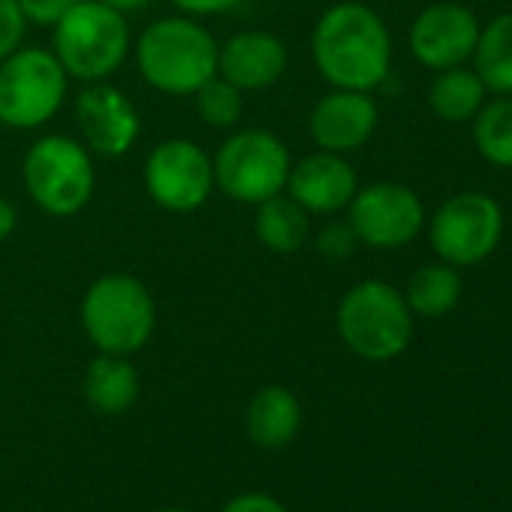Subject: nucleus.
<instances>
[{
    "instance_id": "1",
    "label": "nucleus",
    "mask_w": 512,
    "mask_h": 512,
    "mask_svg": "<svg viewBox=\"0 0 512 512\" xmlns=\"http://www.w3.org/2000/svg\"><path fill=\"white\" fill-rule=\"evenodd\" d=\"M314 64L344 91H374L392 67V40L383 19L365 4H338L314 28Z\"/></svg>"
},
{
    "instance_id": "2",
    "label": "nucleus",
    "mask_w": 512,
    "mask_h": 512,
    "mask_svg": "<svg viewBox=\"0 0 512 512\" xmlns=\"http://www.w3.org/2000/svg\"><path fill=\"white\" fill-rule=\"evenodd\" d=\"M217 55L214 37L190 19H160L136 46L139 73L163 94H196L217 76Z\"/></svg>"
},
{
    "instance_id": "3",
    "label": "nucleus",
    "mask_w": 512,
    "mask_h": 512,
    "mask_svg": "<svg viewBox=\"0 0 512 512\" xmlns=\"http://www.w3.org/2000/svg\"><path fill=\"white\" fill-rule=\"evenodd\" d=\"M338 332L356 356L386 362L407 350L413 338V314L395 287L362 281L338 305Z\"/></svg>"
},
{
    "instance_id": "4",
    "label": "nucleus",
    "mask_w": 512,
    "mask_h": 512,
    "mask_svg": "<svg viewBox=\"0 0 512 512\" xmlns=\"http://www.w3.org/2000/svg\"><path fill=\"white\" fill-rule=\"evenodd\" d=\"M130 31L124 13L106 7L103 0H82L55 25V58L82 82H103L127 55Z\"/></svg>"
},
{
    "instance_id": "5",
    "label": "nucleus",
    "mask_w": 512,
    "mask_h": 512,
    "mask_svg": "<svg viewBox=\"0 0 512 512\" xmlns=\"http://www.w3.org/2000/svg\"><path fill=\"white\" fill-rule=\"evenodd\" d=\"M82 323L97 350L127 356L154 332V299L142 281L130 275H106L85 293Z\"/></svg>"
},
{
    "instance_id": "6",
    "label": "nucleus",
    "mask_w": 512,
    "mask_h": 512,
    "mask_svg": "<svg viewBox=\"0 0 512 512\" xmlns=\"http://www.w3.org/2000/svg\"><path fill=\"white\" fill-rule=\"evenodd\" d=\"M214 184L247 205H260L278 196L290 178V151L269 130H241L229 136L214 157Z\"/></svg>"
},
{
    "instance_id": "7",
    "label": "nucleus",
    "mask_w": 512,
    "mask_h": 512,
    "mask_svg": "<svg viewBox=\"0 0 512 512\" xmlns=\"http://www.w3.org/2000/svg\"><path fill=\"white\" fill-rule=\"evenodd\" d=\"M67 97V70L52 52L16 49L0 61V121L13 130L46 124Z\"/></svg>"
},
{
    "instance_id": "8",
    "label": "nucleus",
    "mask_w": 512,
    "mask_h": 512,
    "mask_svg": "<svg viewBox=\"0 0 512 512\" xmlns=\"http://www.w3.org/2000/svg\"><path fill=\"white\" fill-rule=\"evenodd\" d=\"M25 187L43 211L76 214L94 193L91 154L70 136H46L25 157Z\"/></svg>"
},
{
    "instance_id": "9",
    "label": "nucleus",
    "mask_w": 512,
    "mask_h": 512,
    "mask_svg": "<svg viewBox=\"0 0 512 512\" xmlns=\"http://www.w3.org/2000/svg\"><path fill=\"white\" fill-rule=\"evenodd\" d=\"M431 247L443 263L464 269L497 250L503 235V211L485 193H455L431 217Z\"/></svg>"
},
{
    "instance_id": "10",
    "label": "nucleus",
    "mask_w": 512,
    "mask_h": 512,
    "mask_svg": "<svg viewBox=\"0 0 512 512\" xmlns=\"http://www.w3.org/2000/svg\"><path fill=\"white\" fill-rule=\"evenodd\" d=\"M350 226L359 241L377 250H395L410 244L425 226V208L419 196L395 181H380L356 190L350 199Z\"/></svg>"
},
{
    "instance_id": "11",
    "label": "nucleus",
    "mask_w": 512,
    "mask_h": 512,
    "mask_svg": "<svg viewBox=\"0 0 512 512\" xmlns=\"http://www.w3.org/2000/svg\"><path fill=\"white\" fill-rule=\"evenodd\" d=\"M145 184L157 205L169 211H193L211 196L214 166L196 142L166 139L145 163Z\"/></svg>"
},
{
    "instance_id": "12",
    "label": "nucleus",
    "mask_w": 512,
    "mask_h": 512,
    "mask_svg": "<svg viewBox=\"0 0 512 512\" xmlns=\"http://www.w3.org/2000/svg\"><path fill=\"white\" fill-rule=\"evenodd\" d=\"M479 40L476 16L461 4H434L422 10L410 28V52L431 70L461 67L473 58Z\"/></svg>"
},
{
    "instance_id": "13",
    "label": "nucleus",
    "mask_w": 512,
    "mask_h": 512,
    "mask_svg": "<svg viewBox=\"0 0 512 512\" xmlns=\"http://www.w3.org/2000/svg\"><path fill=\"white\" fill-rule=\"evenodd\" d=\"M76 118L88 148L103 157H121L139 139V115L124 91L112 85H91L79 94Z\"/></svg>"
},
{
    "instance_id": "14",
    "label": "nucleus",
    "mask_w": 512,
    "mask_h": 512,
    "mask_svg": "<svg viewBox=\"0 0 512 512\" xmlns=\"http://www.w3.org/2000/svg\"><path fill=\"white\" fill-rule=\"evenodd\" d=\"M377 103L368 91H344L323 97L311 112V136L323 151L347 154L362 148L377 130Z\"/></svg>"
},
{
    "instance_id": "15",
    "label": "nucleus",
    "mask_w": 512,
    "mask_h": 512,
    "mask_svg": "<svg viewBox=\"0 0 512 512\" xmlns=\"http://www.w3.org/2000/svg\"><path fill=\"white\" fill-rule=\"evenodd\" d=\"M287 187L305 211L332 214L350 205V199L359 190V178L341 154L317 151L290 169Z\"/></svg>"
},
{
    "instance_id": "16",
    "label": "nucleus",
    "mask_w": 512,
    "mask_h": 512,
    "mask_svg": "<svg viewBox=\"0 0 512 512\" xmlns=\"http://www.w3.org/2000/svg\"><path fill=\"white\" fill-rule=\"evenodd\" d=\"M287 70V49L278 37L263 31H247L232 37L217 55L220 79L238 91H260L275 85Z\"/></svg>"
},
{
    "instance_id": "17",
    "label": "nucleus",
    "mask_w": 512,
    "mask_h": 512,
    "mask_svg": "<svg viewBox=\"0 0 512 512\" xmlns=\"http://www.w3.org/2000/svg\"><path fill=\"white\" fill-rule=\"evenodd\" d=\"M302 425V410L293 392L284 386H269L253 395L247 407V431L253 443L263 449H281L287 446Z\"/></svg>"
},
{
    "instance_id": "18",
    "label": "nucleus",
    "mask_w": 512,
    "mask_h": 512,
    "mask_svg": "<svg viewBox=\"0 0 512 512\" xmlns=\"http://www.w3.org/2000/svg\"><path fill=\"white\" fill-rule=\"evenodd\" d=\"M85 395L91 407L100 413H124L127 407H133L139 395L136 368L124 356H97L85 374Z\"/></svg>"
},
{
    "instance_id": "19",
    "label": "nucleus",
    "mask_w": 512,
    "mask_h": 512,
    "mask_svg": "<svg viewBox=\"0 0 512 512\" xmlns=\"http://www.w3.org/2000/svg\"><path fill=\"white\" fill-rule=\"evenodd\" d=\"M308 211L293 196H272L256 211V238L275 253H296L308 241Z\"/></svg>"
},
{
    "instance_id": "20",
    "label": "nucleus",
    "mask_w": 512,
    "mask_h": 512,
    "mask_svg": "<svg viewBox=\"0 0 512 512\" xmlns=\"http://www.w3.org/2000/svg\"><path fill=\"white\" fill-rule=\"evenodd\" d=\"M473 61L485 91L500 97L512 94V13L497 16L488 28H479Z\"/></svg>"
},
{
    "instance_id": "21",
    "label": "nucleus",
    "mask_w": 512,
    "mask_h": 512,
    "mask_svg": "<svg viewBox=\"0 0 512 512\" xmlns=\"http://www.w3.org/2000/svg\"><path fill=\"white\" fill-rule=\"evenodd\" d=\"M458 299H461V275L449 263L419 266L404 293L410 314L431 317V320L449 314L458 305Z\"/></svg>"
},
{
    "instance_id": "22",
    "label": "nucleus",
    "mask_w": 512,
    "mask_h": 512,
    "mask_svg": "<svg viewBox=\"0 0 512 512\" xmlns=\"http://www.w3.org/2000/svg\"><path fill=\"white\" fill-rule=\"evenodd\" d=\"M485 103V85L476 70L449 67L431 82L428 106L443 121H470Z\"/></svg>"
},
{
    "instance_id": "23",
    "label": "nucleus",
    "mask_w": 512,
    "mask_h": 512,
    "mask_svg": "<svg viewBox=\"0 0 512 512\" xmlns=\"http://www.w3.org/2000/svg\"><path fill=\"white\" fill-rule=\"evenodd\" d=\"M473 142L491 166L512 169V100L482 103L473 121Z\"/></svg>"
},
{
    "instance_id": "24",
    "label": "nucleus",
    "mask_w": 512,
    "mask_h": 512,
    "mask_svg": "<svg viewBox=\"0 0 512 512\" xmlns=\"http://www.w3.org/2000/svg\"><path fill=\"white\" fill-rule=\"evenodd\" d=\"M196 106H199V115L208 127H217V130H226V127H235L241 112H244V103H241V91L226 82V79H208L199 91H196Z\"/></svg>"
},
{
    "instance_id": "25",
    "label": "nucleus",
    "mask_w": 512,
    "mask_h": 512,
    "mask_svg": "<svg viewBox=\"0 0 512 512\" xmlns=\"http://www.w3.org/2000/svg\"><path fill=\"white\" fill-rule=\"evenodd\" d=\"M25 13L19 7V0H0V61L13 55L25 37Z\"/></svg>"
},
{
    "instance_id": "26",
    "label": "nucleus",
    "mask_w": 512,
    "mask_h": 512,
    "mask_svg": "<svg viewBox=\"0 0 512 512\" xmlns=\"http://www.w3.org/2000/svg\"><path fill=\"white\" fill-rule=\"evenodd\" d=\"M82 0H19L28 22L34 25H58Z\"/></svg>"
},
{
    "instance_id": "27",
    "label": "nucleus",
    "mask_w": 512,
    "mask_h": 512,
    "mask_svg": "<svg viewBox=\"0 0 512 512\" xmlns=\"http://www.w3.org/2000/svg\"><path fill=\"white\" fill-rule=\"evenodd\" d=\"M356 232L353 226H341V223H332L320 232V250L329 256V260H347V256L356 250Z\"/></svg>"
},
{
    "instance_id": "28",
    "label": "nucleus",
    "mask_w": 512,
    "mask_h": 512,
    "mask_svg": "<svg viewBox=\"0 0 512 512\" xmlns=\"http://www.w3.org/2000/svg\"><path fill=\"white\" fill-rule=\"evenodd\" d=\"M223 512H287V509L269 494H241L229 500Z\"/></svg>"
},
{
    "instance_id": "29",
    "label": "nucleus",
    "mask_w": 512,
    "mask_h": 512,
    "mask_svg": "<svg viewBox=\"0 0 512 512\" xmlns=\"http://www.w3.org/2000/svg\"><path fill=\"white\" fill-rule=\"evenodd\" d=\"M172 4L181 13H190V16H217V13L235 10L241 0H172Z\"/></svg>"
},
{
    "instance_id": "30",
    "label": "nucleus",
    "mask_w": 512,
    "mask_h": 512,
    "mask_svg": "<svg viewBox=\"0 0 512 512\" xmlns=\"http://www.w3.org/2000/svg\"><path fill=\"white\" fill-rule=\"evenodd\" d=\"M16 208H13V202H7L4 196H0V241H4L13 229H16Z\"/></svg>"
},
{
    "instance_id": "31",
    "label": "nucleus",
    "mask_w": 512,
    "mask_h": 512,
    "mask_svg": "<svg viewBox=\"0 0 512 512\" xmlns=\"http://www.w3.org/2000/svg\"><path fill=\"white\" fill-rule=\"evenodd\" d=\"M106 7H112V10H118V13H133V10H142V7H148L151 0H103Z\"/></svg>"
},
{
    "instance_id": "32",
    "label": "nucleus",
    "mask_w": 512,
    "mask_h": 512,
    "mask_svg": "<svg viewBox=\"0 0 512 512\" xmlns=\"http://www.w3.org/2000/svg\"><path fill=\"white\" fill-rule=\"evenodd\" d=\"M163 512H184V509H163Z\"/></svg>"
}]
</instances>
